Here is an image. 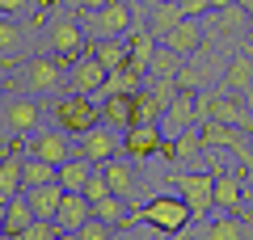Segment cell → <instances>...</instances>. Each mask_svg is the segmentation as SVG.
Here are the masks:
<instances>
[{
  "instance_id": "cell-1",
  "label": "cell",
  "mask_w": 253,
  "mask_h": 240,
  "mask_svg": "<svg viewBox=\"0 0 253 240\" xmlns=\"http://www.w3.org/2000/svg\"><path fill=\"white\" fill-rule=\"evenodd\" d=\"M135 223H148L152 232H169V236H181V232L194 223V211H190L186 198L156 194V198H148L144 206H135Z\"/></svg>"
},
{
  "instance_id": "cell-2",
  "label": "cell",
  "mask_w": 253,
  "mask_h": 240,
  "mask_svg": "<svg viewBox=\"0 0 253 240\" xmlns=\"http://www.w3.org/2000/svg\"><path fill=\"white\" fill-rule=\"evenodd\" d=\"M17 84L26 93H34V97H42V93H55L68 84V59H59V55H30L26 63L17 68Z\"/></svg>"
},
{
  "instance_id": "cell-3",
  "label": "cell",
  "mask_w": 253,
  "mask_h": 240,
  "mask_svg": "<svg viewBox=\"0 0 253 240\" xmlns=\"http://www.w3.org/2000/svg\"><path fill=\"white\" fill-rule=\"evenodd\" d=\"M42 46L51 55H59V59H68V63H76V59H84L89 55V30H84V21L81 17H55L51 26L42 30Z\"/></svg>"
},
{
  "instance_id": "cell-4",
  "label": "cell",
  "mask_w": 253,
  "mask_h": 240,
  "mask_svg": "<svg viewBox=\"0 0 253 240\" xmlns=\"http://www.w3.org/2000/svg\"><path fill=\"white\" fill-rule=\"evenodd\" d=\"M51 118H55L59 131H68V135L81 139L84 131H93V126L101 122V106L89 97V93H72V89H68V97H59L51 106Z\"/></svg>"
},
{
  "instance_id": "cell-5",
  "label": "cell",
  "mask_w": 253,
  "mask_h": 240,
  "mask_svg": "<svg viewBox=\"0 0 253 240\" xmlns=\"http://www.w3.org/2000/svg\"><path fill=\"white\" fill-rule=\"evenodd\" d=\"M169 181L177 186V194L190 202V211H194V219H199V223L215 211V169H211V173H186V169L173 164Z\"/></svg>"
},
{
  "instance_id": "cell-6",
  "label": "cell",
  "mask_w": 253,
  "mask_h": 240,
  "mask_svg": "<svg viewBox=\"0 0 253 240\" xmlns=\"http://www.w3.org/2000/svg\"><path fill=\"white\" fill-rule=\"evenodd\" d=\"M199 114L203 118H219V122H232L253 139V110L245 106V97H236V93H228V89L199 93Z\"/></svg>"
},
{
  "instance_id": "cell-7",
  "label": "cell",
  "mask_w": 253,
  "mask_h": 240,
  "mask_svg": "<svg viewBox=\"0 0 253 240\" xmlns=\"http://www.w3.org/2000/svg\"><path fill=\"white\" fill-rule=\"evenodd\" d=\"M38 118H42V106H38L34 93H9V97L0 101V131L9 135V139L34 135Z\"/></svg>"
},
{
  "instance_id": "cell-8",
  "label": "cell",
  "mask_w": 253,
  "mask_h": 240,
  "mask_svg": "<svg viewBox=\"0 0 253 240\" xmlns=\"http://www.w3.org/2000/svg\"><path fill=\"white\" fill-rule=\"evenodd\" d=\"M89 30V38H123L135 21V9L131 0H106L101 9H89V13H76Z\"/></svg>"
},
{
  "instance_id": "cell-9",
  "label": "cell",
  "mask_w": 253,
  "mask_h": 240,
  "mask_svg": "<svg viewBox=\"0 0 253 240\" xmlns=\"http://www.w3.org/2000/svg\"><path fill=\"white\" fill-rule=\"evenodd\" d=\"M203 139H207V148H228V152H236V160H241L245 169H253V148H249V135H245L241 126L219 122V118H203Z\"/></svg>"
},
{
  "instance_id": "cell-10",
  "label": "cell",
  "mask_w": 253,
  "mask_h": 240,
  "mask_svg": "<svg viewBox=\"0 0 253 240\" xmlns=\"http://www.w3.org/2000/svg\"><path fill=\"white\" fill-rule=\"evenodd\" d=\"M194 122H203V114H199V93H186V89H181L177 97H173V106L165 110L161 131H165V139H177V135L190 131Z\"/></svg>"
},
{
  "instance_id": "cell-11",
  "label": "cell",
  "mask_w": 253,
  "mask_h": 240,
  "mask_svg": "<svg viewBox=\"0 0 253 240\" xmlns=\"http://www.w3.org/2000/svg\"><path fill=\"white\" fill-rule=\"evenodd\" d=\"M118 148H123L118 131L101 122V126H93V131H84V135H81V143H76V156L93 160V164H106V160H114V156H118Z\"/></svg>"
},
{
  "instance_id": "cell-12",
  "label": "cell",
  "mask_w": 253,
  "mask_h": 240,
  "mask_svg": "<svg viewBox=\"0 0 253 240\" xmlns=\"http://www.w3.org/2000/svg\"><path fill=\"white\" fill-rule=\"evenodd\" d=\"M161 143H165L161 122H135L131 131H126V139H123V152L135 160V164H144V160L161 156Z\"/></svg>"
},
{
  "instance_id": "cell-13",
  "label": "cell",
  "mask_w": 253,
  "mask_h": 240,
  "mask_svg": "<svg viewBox=\"0 0 253 240\" xmlns=\"http://www.w3.org/2000/svg\"><path fill=\"white\" fill-rule=\"evenodd\" d=\"M26 190V148L9 143L4 156H0V202H9Z\"/></svg>"
},
{
  "instance_id": "cell-14",
  "label": "cell",
  "mask_w": 253,
  "mask_h": 240,
  "mask_svg": "<svg viewBox=\"0 0 253 240\" xmlns=\"http://www.w3.org/2000/svg\"><path fill=\"white\" fill-rule=\"evenodd\" d=\"M68 139H72V135L59 131V126H55V131H34L26 152H30V156H38V160H51V164H63V160L76 156V148H72Z\"/></svg>"
},
{
  "instance_id": "cell-15",
  "label": "cell",
  "mask_w": 253,
  "mask_h": 240,
  "mask_svg": "<svg viewBox=\"0 0 253 240\" xmlns=\"http://www.w3.org/2000/svg\"><path fill=\"white\" fill-rule=\"evenodd\" d=\"M106 80H110V68L97 59V55H84V59L72 63V76H68V89L72 93H101L106 89Z\"/></svg>"
},
{
  "instance_id": "cell-16",
  "label": "cell",
  "mask_w": 253,
  "mask_h": 240,
  "mask_svg": "<svg viewBox=\"0 0 253 240\" xmlns=\"http://www.w3.org/2000/svg\"><path fill=\"white\" fill-rule=\"evenodd\" d=\"M165 46H173L177 55H199L203 46H207V21L203 17H181L177 26H173V34L165 38Z\"/></svg>"
},
{
  "instance_id": "cell-17",
  "label": "cell",
  "mask_w": 253,
  "mask_h": 240,
  "mask_svg": "<svg viewBox=\"0 0 253 240\" xmlns=\"http://www.w3.org/2000/svg\"><path fill=\"white\" fill-rule=\"evenodd\" d=\"M224 89L236 93V97H249V89H253V51L245 42L236 46L232 59L224 63Z\"/></svg>"
},
{
  "instance_id": "cell-18",
  "label": "cell",
  "mask_w": 253,
  "mask_h": 240,
  "mask_svg": "<svg viewBox=\"0 0 253 240\" xmlns=\"http://www.w3.org/2000/svg\"><path fill=\"white\" fill-rule=\"evenodd\" d=\"M101 173H106L110 190H114L118 198H126V202H135L139 198V177H135V160L131 156H114L101 164Z\"/></svg>"
},
{
  "instance_id": "cell-19",
  "label": "cell",
  "mask_w": 253,
  "mask_h": 240,
  "mask_svg": "<svg viewBox=\"0 0 253 240\" xmlns=\"http://www.w3.org/2000/svg\"><path fill=\"white\" fill-rule=\"evenodd\" d=\"M101 122L114 131L135 126V93H101Z\"/></svg>"
},
{
  "instance_id": "cell-20",
  "label": "cell",
  "mask_w": 253,
  "mask_h": 240,
  "mask_svg": "<svg viewBox=\"0 0 253 240\" xmlns=\"http://www.w3.org/2000/svg\"><path fill=\"white\" fill-rule=\"evenodd\" d=\"M89 219H93V202H89L84 194H72V190H68L63 202H59V211H55V223L68 228V232H81Z\"/></svg>"
},
{
  "instance_id": "cell-21",
  "label": "cell",
  "mask_w": 253,
  "mask_h": 240,
  "mask_svg": "<svg viewBox=\"0 0 253 240\" xmlns=\"http://www.w3.org/2000/svg\"><path fill=\"white\" fill-rule=\"evenodd\" d=\"M34 219H38V215H34V206H30L26 190H21L17 198L4 202V240H21V232H26Z\"/></svg>"
},
{
  "instance_id": "cell-22",
  "label": "cell",
  "mask_w": 253,
  "mask_h": 240,
  "mask_svg": "<svg viewBox=\"0 0 253 240\" xmlns=\"http://www.w3.org/2000/svg\"><path fill=\"white\" fill-rule=\"evenodd\" d=\"M26 42H30V34L17 26V17H4L0 13V63L4 68H17V55H21Z\"/></svg>"
},
{
  "instance_id": "cell-23",
  "label": "cell",
  "mask_w": 253,
  "mask_h": 240,
  "mask_svg": "<svg viewBox=\"0 0 253 240\" xmlns=\"http://www.w3.org/2000/svg\"><path fill=\"white\" fill-rule=\"evenodd\" d=\"M245 198V173H215V211H236Z\"/></svg>"
},
{
  "instance_id": "cell-24",
  "label": "cell",
  "mask_w": 253,
  "mask_h": 240,
  "mask_svg": "<svg viewBox=\"0 0 253 240\" xmlns=\"http://www.w3.org/2000/svg\"><path fill=\"white\" fill-rule=\"evenodd\" d=\"M63 194H68V190H63L59 181H46V186H30V190H26V198H30V206H34L38 219H55Z\"/></svg>"
},
{
  "instance_id": "cell-25",
  "label": "cell",
  "mask_w": 253,
  "mask_h": 240,
  "mask_svg": "<svg viewBox=\"0 0 253 240\" xmlns=\"http://www.w3.org/2000/svg\"><path fill=\"white\" fill-rule=\"evenodd\" d=\"M211 80H215V68H211L203 55H199V59H186V63H181V72H177V84L186 93H207Z\"/></svg>"
},
{
  "instance_id": "cell-26",
  "label": "cell",
  "mask_w": 253,
  "mask_h": 240,
  "mask_svg": "<svg viewBox=\"0 0 253 240\" xmlns=\"http://www.w3.org/2000/svg\"><path fill=\"white\" fill-rule=\"evenodd\" d=\"M144 13H148V30H152V34L161 38V42L173 34V26H177V21L186 17L177 0H161V4H152V9H144Z\"/></svg>"
},
{
  "instance_id": "cell-27",
  "label": "cell",
  "mask_w": 253,
  "mask_h": 240,
  "mask_svg": "<svg viewBox=\"0 0 253 240\" xmlns=\"http://www.w3.org/2000/svg\"><path fill=\"white\" fill-rule=\"evenodd\" d=\"M93 160H84V156H72V160H63L59 164V186L63 190H72V194H84V181L93 177Z\"/></svg>"
},
{
  "instance_id": "cell-28",
  "label": "cell",
  "mask_w": 253,
  "mask_h": 240,
  "mask_svg": "<svg viewBox=\"0 0 253 240\" xmlns=\"http://www.w3.org/2000/svg\"><path fill=\"white\" fill-rule=\"evenodd\" d=\"M89 55H97V59L106 63L110 72H114V68H123V63L131 59V46H126L123 38H93V46H89Z\"/></svg>"
},
{
  "instance_id": "cell-29",
  "label": "cell",
  "mask_w": 253,
  "mask_h": 240,
  "mask_svg": "<svg viewBox=\"0 0 253 240\" xmlns=\"http://www.w3.org/2000/svg\"><path fill=\"white\" fill-rule=\"evenodd\" d=\"M203 240H245V223L232 215H219V219H207V228H203Z\"/></svg>"
},
{
  "instance_id": "cell-30",
  "label": "cell",
  "mask_w": 253,
  "mask_h": 240,
  "mask_svg": "<svg viewBox=\"0 0 253 240\" xmlns=\"http://www.w3.org/2000/svg\"><path fill=\"white\" fill-rule=\"evenodd\" d=\"M139 80H144V72H139L135 63H123V68L110 72V80H106L101 93H139Z\"/></svg>"
},
{
  "instance_id": "cell-31",
  "label": "cell",
  "mask_w": 253,
  "mask_h": 240,
  "mask_svg": "<svg viewBox=\"0 0 253 240\" xmlns=\"http://www.w3.org/2000/svg\"><path fill=\"white\" fill-rule=\"evenodd\" d=\"M181 63H186V55H177L173 46H156V55H152V68H148V76H169V80H177V72H181Z\"/></svg>"
},
{
  "instance_id": "cell-32",
  "label": "cell",
  "mask_w": 253,
  "mask_h": 240,
  "mask_svg": "<svg viewBox=\"0 0 253 240\" xmlns=\"http://www.w3.org/2000/svg\"><path fill=\"white\" fill-rule=\"evenodd\" d=\"M46 181H59V164H51V160H38L26 152V190L30 186H46Z\"/></svg>"
},
{
  "instance_id": "cell-33",
  "label": "cell",
  "mask_w": 253,
  "mask_h": 240,
  "mask_svg": "<svg viewBox=\"0 0 253 240\" xmlns=\"http://www.w3.org/2000/svg\"><path fill=\"white\" fill-rule=\"evenodd\" d=\"M110 194H114V190H110L106 173H101V164H97V169H93V177L84 181V198H89V202H101V198H110Z\"/></svg>"
},
{
  "instance_id": "cell-34",
  "label": "cell",
  "mask_w": 253,
  "mask_h": 240,
  "mask_svg": "<svg viewBox=\"0 0 253 240\" xmlns=\"http://www.w3.org/2000/svg\"><path fill=\"white\" fill-rule=\"evenodd\" d=\"M55 236H59V223L55 219H34L26 232H21V240H55Z\"/></svg>"
},
{
  "instance_id": "cell-35",
  "label": "cell",
  "mask_w": 253,
  "mask_h": 240,
  "mask_svg": "<svg viewBox=\"0 0 253 240\" xmlns=\"http://www.w3.org/2000/svg\"><path fill=\"white\" fill-rule=\"evenodd\" d=\"M81 240H118V232L110 228L106 219H97V215H93V219L81 228Z\"/></svg>"
},
{
  "instance_id": "cell-36",
  "label": "cell",
  "mask_w": 253,
  "mask_h": 240,
  "mask_svg": "<svg viewBox=\"0 0 253 240\" xmlns=\"http://www.w3.org/2000/svg\"><path fill=\"white\" fill-rule=\"evenodd\" d=\"M30 9H42L46 13V4H42V0H0V13H4V17H26Z\"/></svg>"
},
{
  "instance_id": "cell-37",
  "label": "cell",
  "mask_w": 253,
  "mask_h": 240,
  "mask_svg": "<svg viewBox=\"0 0 253 240\" xmlns=\"http://www.w3.org/2000/svg\"><path fill=\"white\" fill-rule=\"evenodd\" d=\"M177 4H181L186 17H207L211 13V0H177Z\"/></svg>"
},
{
  "instance_id": "cell-38",
  "label": "cell",
  "mask_w": 253,
  "mask_h": 240,
  "mask_svg": "<svg viewBox=\"0 0 253 240\" xmlns=\"http://www.w3.org/2000/svg\"><path fill=\"white\" fill-rule=\"evenodd\" d=\"M68 4H72L76 13H89V9H101V4H106V0H68Z\"/></svg>"
},
{
  "instance_id": "cell-39",
  "label": "cell",
  "mask_w": 253,
  "mask_h": 240,
  "mask_svg": "<svg viewBox=\"0 0 253 240\" xmlns=\"http://www.w3.org/2000/svg\"><path fill=\"white\" fill-rule=\"evenodd\" d=\"M0 240H4V202H0Z\"/></svg>"
},
{
  "instance_id": "cell-40",
  "label": "cell",
  "mask_w": 253,
  "mask_h": 240,
  "mask_svg": "<svg viewBox=\"0 0 253 240\" xmlns=\"http://www.w3.org/2000/svg\"><path fill=\"white\" fill-rule=\"evenodd\" d=\"M118 240H139V236H135V232H123V236H118Z\"/></svg>"
},
{
  "instance_id": "cell-41",
  "label": "cell",
  "mask_w": 253,
  "mask_h": 240,
  "mask_svg": "<svg viewBox=\"0 0 253 240\" xmlns=\"http://www.w3.org/2000/svg\"><path fill=\"white\" fill-rule=\"evenodd\" d=\"M42 4H46V9H55V0H42Z\"/></svg>"
},
{
  "instance_id": "cell-42",
  "label": "cell",
  "mask_w": 253,
  "mask_h": 240,
  "mask_svg": "<svg viewBox=\"0 0 253 240\" xmlns=\"http://www.w3.org/2000/svg\"><path fill=\"white\" fill-rule=\"evenodd\" d=\"M0 93H4V80H0ZM0 101H4V97H0Z\"/></svg>"
},
{
  "instance_id": "cell-43",
  "label": "cell",
  "mask_w": 253,
  "mask_h": 240,
  "mask_svg": "<svg viewBox=\"0 0 253 240\" xmlns=\"http://www.w3.org/2000/svg\"><path fill=\"white\" fill-rule=\"evenodd\" d=\"M249 30H253V13H249Z\"/></svg>"
}]
</instances>
